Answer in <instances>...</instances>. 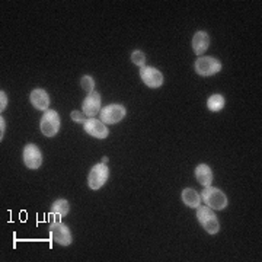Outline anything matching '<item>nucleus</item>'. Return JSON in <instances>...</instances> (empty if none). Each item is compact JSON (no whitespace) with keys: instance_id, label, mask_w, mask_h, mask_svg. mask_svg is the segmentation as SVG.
Returning a JSON list of instances; mask_svg holds the SVG:
<instances>
[{"instance_id":"f257e3e1","label":"nucleus","mask_w":262,"mask_h":262,"mask_svg":"<svg viewBox=\"0 0 262 262\" xmlns=\"http://www.w3.org/2000/svg\"><path fill=\"white\" fill-rule=\"evenodd\" d=\"M200 195H201V201L207 207H210L211 210H215V211L225 210L227 204H229L227 195L220 188H214L211 187V185H208V187H204V189L201 191Z\"/></svg>"},{"instance_id":"f03ea898","label":"nucleus","mask_w":262,"mask_h":262,"mask_svg":"<svg viewBox=\"0 0 262 262\" xmlns=\"http://www.w3.org/2000/svg\"><path fill=\"white\" fill-rule=\"evenodd\" d=\"M196 220L200 222V225L203 226V229L206 230L207 233L215 234L219 233L220 230V223H219V219L215 213L207 206H200L196 207Z\"/></svg>"},{"instance_id":"7ed1b4c3","label":"nucleus","mask_w":262,"mask_h":262,"mask_svg":"<svg viewBox=\"0 0 262 262\" xmlns=\"http://www.w3.org/2000/svg\"><path fill=\"white\" fill-rule=\"evenodd\" d=\"M194 69L200 76L208 77V76L217 75L222 70V61L215 57L203 56L198 57L194 63Z\"/></svg>"},{"instance_id":"20e7f679","label":"nucleus","mask_w":262,"mask_h":262,"mask_svg":"<svg viewBox=\"0 0 262 262\" xmlns=\"http://www.w3.org/2000/svg\"><path fill=\"white\" fill-rule=\"evenodd\" d=\"M60 127H61V120H60L58 113L54 111V110H48L41 117L39 128H41V133L46 137H54L57 133L60 131Z\"/></svg>"},{"instance_id":"39448f33","label":"nucleus","mask_w":262,"mask_h":262,"mask_svg":"<svg viewBox=\"0 0 262 262\" xmlns=\"http://www.w3.org/2000/svg\"><path fill=\"white\" fill-rule=\"evenodd\" d=\"M127 115V110L121 103H111L106 105L105 108L101 110L99 113V120L106 124V125H113V124H118V122L124 120V117Z\"/></svg>"},{"instance_id":"423d86ee","label":"nucleus","mask_w":262,"mask_h":262,"mask_svg":"<svg viewBox=\"0 0 262 262\" xmlns=\"http://www.w3.org/2000/svg\"><path fill=\"white\" fill-rule=\"evenodd\" d=\"M110 178V168L103 163H98L91 169L88 175V185L91 189L98 191L105 185V182Z\"/></svg>"},{"instance_id":"0eeeda50","label":"nucleus","mask_w":262,"mask_h":262,"mask_svg":"<svg viewBox=\"0 0 262 262\" xmlns=\"http://www.w3.org/2000/svg\"><path fill=\"white\" fill-rule=\"evenodd\" d=\"M50 234H51L53 241L60 246H69L73 242V234L70 232V229L60 222L50 225Z\"/></svg>"},{"instance_id":"6e6552de","label":"nucleus","mask_w":262,"mask_h":262,"mask_svg":"<svg viewBox=\"0 0 262 262\" xmlns=\"http://www.w3.org/2000/svg\"><path fill=\"white\" fill-rule=\"evenodd\" d=\"M140 77L141 80L144 82V84L151 88V89L160 88L163 84V80H165L159 69H155V67H150V66L140 67Z\"/></svg>"},{"instance_id":"1a4fd4ad","label":"nucleus","mask_w":262,"mask_h":262,"mask_svg":"<svg viewBox=\"0 0 262 262\" xmlns=\"http://www.w3.org/2000/svg\"><path fill=\"white\" fill-rule=\"evenodd\" d=\"M22 158H24V163L28 169H38L42 165V153L38 146L29 143L24 147L22 151Z\"/></svg>"},{"instance_id":"9d476101","label":"nucleus","mask_w":262,"mask_h":262,"mask_svg":"<svg viewBox=\"0 0 262 262\" xmlns=\"http://www.w3.org/2000/svg\"><path fill=\"white\" fill-rule=\"evenodd\" d=\"M83 128L89 136H92L95 139H99V140L106 139L108 134H110V130H108L106 124H103L101 120H96V118H89V120H86L83 124Z\"/></svg>"},{"instance_id":"9b49d317","label":"nucleus","mask_w":262,"mask_h":262,"mask_svg":"<svg viewBox=\"0 0 262 262\" xmlns=\"http://www.w3.org/2000/svg\"><path fill=\"white\" fill-rule=\"evenodd\" d=\"M101 103H102V99H101V94L99 92H92L89 94L86 98H84L83 103H82V108H83V113L86 117L89 118H95L98 114L101 113Z\"/></svg>"},{"instance_id":"f8f14e48","label":"nucleus","mask_w":262,"mask_h":262,"mask_svg":"<svg viewBox=\"0 0 262 262\" xmlns=\"http://www.w3.org/2000/svg\"><path fill=\"white\" fill-rule=\"evenodd\" d=\"M29 101L38 111H48L50 108V95L44 89H34L29 95Z\"/></svg>"},{"instance_id":"ddd939ff","label":"nucleus","mask_w":262,"mask_h":262,"mask_svg":"<svg viewBox=\"0 0 262 262\" xmlns=\"http://www.w3.org/2000/svg\"><path fill=\"white\" fill-rule=\"evenodd\" d=\"M210 47V35L206 31H198L192 37V50L196 56L201 57Z\"/></svg>"},{"instance_id":"4468645a","label":"nucleus","mask_w":262,"mask_h":262,"mask_svg":"<svg viewBox=\"0 0 262 262\" xmlns=\"http://www.w3.org/2000/svg\"><path fill=\"white\" fill-rule=\"evenodd\" d=\"M195 178L198 181V184L200 185H203V187H208V185H211V182H213V170L211 168L206 165V163H200L198 166L195 168Z\"/></svg>"},{"instance_id":"2eb2a0df","label":"nucleus","mask_w":262,"mask_h":262,"mask_svg":"<svg viewBox=\"0 0 262 262\" xmlns=\"http://www.w3.org/2000/svg\"><path fill=\"white\" fill-rule=\"evenodd\" d=\"M69 211H70L69 201L64 200V198H58V200H56V201L53 203V206H51V213H50V214L56 217V222H60V219L66 217V215L69 214ZM56 222H54V223H56Z\"/></svg>"},{"instance_id":"dca6fc26","label":"nucleus","mask_w":262,"mask_h":262,"mask_svg":"<svg viewBox=\"0 0 262 262\" xmlns=\"http://www.w3.org/2000/svg\"><path fill=\"white\" fill-rule=\"evenodd\" d=\"M181 198H182L184 204L189 207V208H196L201 204V195L196 192L194 188H184Z\"/></svg>"},{"instance_id":"f3484780","label":"nucleus","mask_w":262,"mask_h":262,"mask_svg":"<svg viewBox=\"0 0 262 262\" xmlns=\"http://www.w3.org/2000/svg\"><path fill=\"white\" fill-rule=\"evenodd\" d=\"M226 105V99L223 95L220 94H214L211 95L208 99H207V108L211 111V113H219L225 108Z\"/></svg>"},{"instance_id":"a211bd4d","label":"nucleus","mask_w":262,"mask_h":262,"mask_svg":"<svg viewBox=\"0 0 262 262\" xmlns=\"http://www.w3.org/2000/svg\"><path fill=\"white\" fill-rule=\"evenodd\" d=\"M80 86H82V89H83L88 95L92 94L95 91L94 77H91V76H83V77L80 79Z\"/></svg>"},{"instance_id":"6ab92c4d","label":"nucleus","mask_w":262,"mask_h":262,"mask_svg":"<svg viewBox=\"0 0 262 262\" xmlns=\"http://www.w3.org/2000/svg\"><path fill=\"white\" fill-rule=\"evenodd\" d=\"M131 61L136 66H139V67H144V64H146V54L140 50H136V51L131 53Z\"/></svg>"},{"instance_id":"aec40b11","label":"nucleus","mask_w":262,"mask_h":262,"mask_svg":"<svg viewBox=\"0 0 262 262\" xmlns=\"http://www.w3.org/2000/svg\"><path fill=\"white\" fill-rule=\"evenodd\" d=\"M70 117L77 124H84V121H86V118H84L86 115H84V113H80V111H73V113L70 114Z\"/></svg>"},{"instance_id":"412c9836","label":"nucleus","mask_w":262,"mask_h":262,"mask_svg":"<svg viewBox=\"0 0 262 262\" xmlns=\"http://www.w3.org/2000/svg\"><path fill=\"white\" fill-rule=\"evenodd\" d=\"M6 108H8V95L2 91V92H0V111L3 113Z\"/></svg>"},{"instance_id":"4be33fe9","label":"nucleus","mask_w":262,"mask_h":262,"mask_svg":"<svg viewBox=\"0 0 262 262\" xmlns=\"http://www.w3.org/2000/svg\"><path fill=\"white\" fill-rule=\"evenodd\" d=\"M5 133H6V121L5 118L2 117L0 118V140L3 141V137H5Z\"/></svg>"},{"instance_id":"5701e85b","label":"nucleus","mask_w":262,"mask_h":262,"mask_svg":"<svg viewBox=\"0 0 262 262\" xmlns=\"http://www.w3.org/2000/svg\"><path fill=\"white\" fill-rule=\"evenodd\" d=\"M102 163L103 165H106V163H108V158H106V156H103L102 158Z\"/></svg>"}]
</instances>
